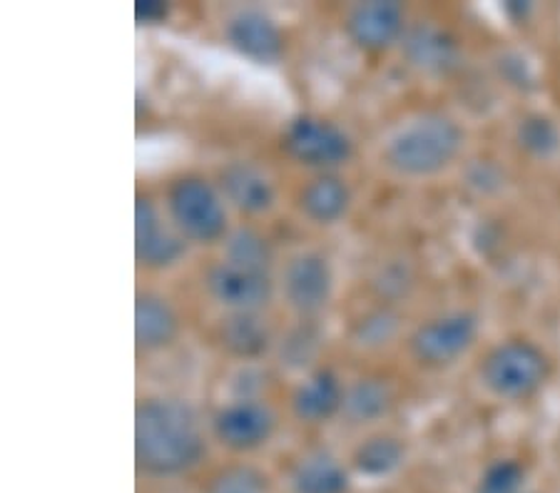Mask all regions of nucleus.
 <instances>
[{"label":"nucleus","mask_w":560,"mask_h":493,"mask_svg":"<svg viewBox=\"0 0 560 493\" xmlns=\"http://www.w3.org/2000/svg\"><path fill=\"white\" fill-rule=\"evenodd\" d=\"M207 451L200 416L183 399H144L135 411V463L148 477H177Z\"/></svg>","instance_id":"1"},{"label":"nucleus","mask_w":560,"mask_h":493,"mask_svg":"<svg viewBox=\"0 0 560 493\" xmlns=\"http://www.w3.org/2000/svg\"><path fill=\"white\" fill-rule=\"evenodd\" d=\"M464 150V130L444 113L406 120L384 145V163L404 177H433L454 165Z\"/></svg>","instance_id":"2"},{"label":"nucleus","mask_w":560,"mask_h":493,"mask_svg":"<svg viewBox=\"0 0 560 493\" xmlns=\"http://www.w3.org/2000/svg\"><path fill=\"white\" fill-rule=\"evenodd\" d=\"M167 214L179 237L192 245H214L228 239L230 220L224 197L200 175L177 177L167 190Z\"/></svg>","instance_id":"3"},{"label":"nucleus","mask_w":560,"mask_h":493,"mask_svg":"<svg viewBox=\"0 0 560 493\" xmlns=\"http://www.w3.org/2000/svg\"><path fill=\"white\" fill-rule=\"evenodd\" d=\"M550 369V359L538 344L528 339H509L486 354L481 382L493 397L521 401L544 389Z\"/></svg>","instance_id":"4"},{"label":"nucleus","mask_w":560,"mask_h":493,"mask_svg":"<svg viewBox=\"0 0 560 493\" xmlns=\"http://www.w3.org/2000/svg\"><path fill=\"white\" fill-rule=\"evenodd\" d=\"M282 148L300 165L331 169L347 163L354 152V142L337 122L316 115H300L287 125Z\"/></svg>","instance_id":"5"},{"label":"nucleus","mask_w":560,"mask_h":493,"mask_svg":"<svg viewBox=\"0 0 560 493\" xmlns=\"http://www.w3.org/2000/svg\"><path fill=\"white\" fill-rule=\"evenodd\" d=\"M478 339V317L471 312H451L429 319L409 337V349L423 366H446L464 356Z\"/></svg>","instance_id":"6"},{"label":"nucleus","mask_w":560,"mask_h":493,"mask_svg":"<svg viewBox=\"0 0 560 493\" xmlns=\"http://www.w3.org/2000/svg\"><path fill=\"white\" fill-rule=\"evenodd\" d=\"M205 286L207 294L232 314H257L275 297V282L269 272L232 265L228 259L207 269Z\"/></svg>","instance_id":"7"},{"label":"nucleus","mask_w":560,"mask_h":493,"mask_svg":"<svg viewBox=\"0 0 560 493\" xmlns=\"http://www.w3.org/2000/svg\"><path fill=\"white\" fill-rule=\"evenodd\" d=\"M282 294L289 309L302 319H314L316 314H322L334 294L329 259L319 253L294 255L284 267Z\"/></svg>","instance_id":"8"},{"label":"nucleus","mask_w":560,"mask_h":493,"mask_svg":"<svg viewBox=\"0 0 560 493\" xmlns=\"http://www.w3.org/2000/svg\"><path fill=\"white\" fill-rule=\"evenodd\" d=\"M277 414L259 399H240L222 407L212 419V434L230 451H255L272 438Z\"/></svg>","instance_id":"9"},{"label":"nucleus","mask_w":560,"mask_h":493,"mask_svg":"<svg viewBox=\"0 0 560 493\" xmlns=\"http://www.w3.org/2000/svg\"><path fill=\"white\" fill-rule=\"evenodd\" d=\"M187 253V242L175 227H167L158 204L148 195L135 200V259L144 269H167Z\"/></svg>","instance_id":"10"},{"label":"nucleus","mask_w":560,"mask_h":493,"mask_svg":"<svg viewBox=\"0 0 560 493\" xmlns=\"http://www.w3.org/2000/svg\"><path fill=\"white\" fill-rule=\"evenodd\" d=\"M347 33L361 50L382 52L394 43L404 40L406 15L399 3L388 0H372V3H359L347 15Z\"/></svg>","instance_id":"11"},{"label":"nucleus","mask_w":560,"mask_h":493,"mask_svg":"<svg viewBox=\"0 0 560 493\" xmlns=\"http://www.w3.org/2000/svg\"><path fill=\"white\" fill-rule=\"evenodd\" d=\"M228 40L240 56L272 66L284 52V35L267 13L247 8L228 21Z\"/></svg>","instance_id":"12"},{"label":"nucleus","mask_w":560,"mask_h":493,"mask_svg":"<svg viewBox=\"0 0 560 493\" xmlns=\"http://www.w3.org/2000/svg\"><path fill=\"white\" fill-rule=\"evenodd\" d=\"M220 192L232 208L247 214H265L275 208L277 190L265 169L255 163H228L220 169Z\"/></svg>","instance_id":"13"},{"label":"nucleus","mask_w":560,"mask_h":493,"mask_svg":"<svg viewBox=\"0 0 560 493\" xmlns=\"http://www.w3.org/2000/svg\"><path fill=\"white\" fill-rule=\"evenodd\" d=\"M345 394L337 374L319 369L296 387L292 397V411L302 424H327L345 409Z\"/></svg>","instance_id":"14"},{"label":"nucleus","mask_w":560,"mask_h":493,"mask_svg":"<svg viewBox=\"0 0 560 493\" xmlns=\"http://www.w3.org/2000/svg\"><path fill=\"white\" fill-rule=\"evenodd\" d=\"M179 334V317L173 304L155 292H140L135 300V344L142 352H160Z\"/></svg>","instance_id":"15"},{"label":"nucleus","mask_w":560,"mask_h":493,"mask_svg":"<svg viewBox=\"0 0 560 493\" xmlns=\"http://www.w3.org/2000/svg\"><path fill=\"white\" fill-rule=\"evenodd\" d=\"M404 52L423 73H448L458 66L456 38L431 23H419L404 33Z\"/></svg>","instance_id":"16"},{"label":"nucleus","mask_w":560,"mask_h":493,"mask_svg":"<svg viewBox=\"0 0 560 493\" xmlns=\"http://www.w3.org/2000/svg\"><path fill=\"white\" fill-rule=\"evenodd\" d=\"M351 208V190L337 175H319L300 192V210L316 224H337Z\"/></svg>","instance_id":"17"},{"label":"nucleus","mask_w":560,"mask_h":493,"mask_svg":"<svg viewBox=\"0 0 560 493\" xmlns=\"http://www.w3.org/2000/svg\"><path fill=\"white\" fill-rule=\"evenodd\" d=\"M349 473L331 454L316 451L304 456L292 471L294 493H347Z\"/></svg>","instance_id":"18"},{"label":"nucleus","mask_w":560,"mask_h":493,"mask_svg":"<svg viewBox=\"0 0 560 493\" xmlns=\"http://www.w3.org/2000/svg\"><path fill=\"white\" fill-rule=\"evenodd\" d=\"M220 342L232 356L237 359H257L272 347L269 327L259 319V314H230L220 325Z\"/></svg>","instance_id":"19"},{"label":"nucleus","mask_w":560,"mask_h":493,"mask_svg":"<svg viewBox=\"0 0 560 493\" xmlns=\"http://www.w3.org/2000/svg\"><path fill=\"white\" fill-rule=\"evenodd\" d=\"M394 407V391L392 384L384 379H359L351 384L345 394V414L354 424H369L388 414Z\"/></svg>","instance_id":"20"},{"label":"nucleus","mask_w":560,"mask_h":493,"mask_svg":"<svg viewBox=\"0 0 560 493\" xmlns=\"http://www.w3.org/2000/svg\"><path fill=\"white\" fill-rule=\"evenodd\" d=\"M406 448L396 436H372L361 442L354 451V469L361 477L384 479L404 463Z\"/></svg>","instance_id":"21"},{"label":"nucleus","mask_w":560,"mask_h":493,"mask_svg":"<svg viewBox=\"0 0 560 493\" xmlns=\"http://www.w3.org/2000/svg\"><path fill=\"white\" fill-rule=\"evenodd\" d=\"M224 259L232 265L257 269V272H269L275 253L267 237H261L259 232L249 227H240L230 232L228 239H224Z\"/></svg>","instance_id":"22"},{"label":"nucleus","mask_w":560,"mask_h":493,"mask_svg":"<svg viewBox=\"0 0 560 493\" xmlns=\"http://www.w3.org/2000/svg\"><path fill=\"white\" fill-rule=\"evenodd\" d=\"M269 479L267 473L249 463H232L228 469H220L207 483L205 493H267Z\"/></svg>","instance_id":"23"},{"label":"nucleus","mask_w":560,"mask_h":493,"mask_svg":"<svg viewBox=\"0 0 560 493\" xmlns=\"http://www.w3.org/2000/svg\"><path fill=\"white\" fill-rule=\"evenodd\" d=\"M518 145L533 157H550L560 148V132L546 115H528L518 125Z\"/></svg>","instance_id":"24"},{"label":"nucleus","mask_w":560,"mask_h":493,"mask_svg":"<svg viewBox=\"0 0 560 493\" xmlns=\"http://www.w3.org/2000/svg\"><path fill=\"white\" fill-rule=\"evenodd\" d=\"M399 317L392 309H376L361 317L354 327V342L361 347H382L396 337Z\"/></svg>","instance_id":"25"},{"label":"nucleus","mask_w":560,"mask_h":493,"mask_svg":"<svg viewBox=\"0 0 560 493\" xmlns=\"http://www.w3.org/2000/svg\"><path fill=\"white\" fill-rule=\"evenodd\" d=\"M523 483H526V469L513 459H501L483 471L476 493H521Z\"/></svg>","instance_id":"26"},{"label":"nucleus","mask_w":560,"mask_h":493,"mask_svg":"<svg viewBox=\"0 0 560 493\" xmlns=\"http://www.w3.org/2000/svg\"><path fill=\"white\" fill-rule=\"evenodd\" d=\"M319 352V337L310 327H300L289 331V337L282 342V364L289 369H304V366L312 364V359Z\"/></svg>","instance_id":"27"},{"label":"nucleus","mask_w":560,"mask_h":493,"mask_svg":"<svg viewBox=\"0 0 560 493\" xmlns=\"http://www.w3.org/2000/svg\"><path fill=\"white\" fill-rule=\"evenodd\" d=\"M167 15L170 8L165 3H158V0H140V3L135 5V17H138V23L142 25L165 23Z\"/></svg>","instance_id":"28"}]
</instances>
